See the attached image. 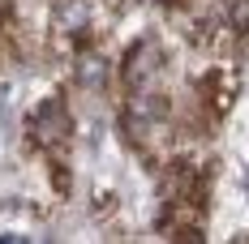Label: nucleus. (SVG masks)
Wrapping results in <instances>:
<instances>
[{
	"label": "nucleus",
	"mask_w": 249,
	"mask_h": 244,
	"mask_svg": "<svg viewBox=\"0 0 249 244\" xmlns=\"http://www.w3.org/2000/svg\"><path fill=\"white\" fill-rule=\"evenodd\" d=\"M73 77H77V86H82V90H95V95H99L103 86H107V60L95 56V51H86V56H77Z\"/></svg>",
	"instance_id": "f257e3e1"
},
{
	"label": "nucleus",
	"mask_w": 249,
	"mask_h": 244,
	"mask_svg": "<svg viewBox=\"0 0 249 244\" xmlns=\"http://www.w3.org/2000/svg\"><path fill=\"white\" fill-rule=\"evenodd\" d=\"M39 124H43V142H65V137H69V112H65V103H60V98L43 103Z\"/></svg>",
	"instance_id": "f03ea898"
},
{
	"label": "nucleus",
	"mask_w": 249,
	"mask_h": 244,
	"mask_svg": "<svg viewBox=\"0 0 249 244\" xmlns=\"http://www.w3.org/2000/svg\"><path fill=\"white\" fill-rule=\"evenodd\" d=\"M133 112H138V116H163V112H168V98L163 95H146V98L133 103Z\"/></svg>",
	"instance_id": "7ed1b4c3"
},
{
	"label": "nucleus",
	"mask_w": 249,
	"mask_h": 244,
	"mask_svg": "<svg viewBox=\"0 0 249 244\" xmlns=\"http://www.w3.org/2000/svg\"><path fill=\"white\" fill-rule=\"evenodd\" d=\"M13 22V0H0V30Z\"/></svg>",
	"instance_id": "39448f33"
},
{
	"label": "nucleus",
	"mask_w": 249,
	"mask_h": 244,
	"mask_svg": "<svg viewBox=\"0 0 249 244\" xmlns=\"http://www.w3.org/2000/svg\"><path fill=\"white\" fill-rule=\"evenodd\" d=\"M228 26L232 30H249V0H232V9H228Z\"/></svg>",
	"instance_id": "20e7f679"
}]
</instances>
